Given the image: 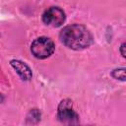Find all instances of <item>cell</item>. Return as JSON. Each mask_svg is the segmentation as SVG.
Masks as SVG:
<instances>
[{
	"mask_svg": "<svg viewBox=\"0 0 126 126\" xmlns=\"http://www.w3.org/2000/svg\"><path fill=\"white\" fill-rule=\"evenodd\" d=\"M55 44L52 39L46 36H39L35 38L31 45L32 55L37 59H45L53 54Z\"/></svg>",
	"mask_w": 126,
	"mask_h": 126,
	"instance_id": "7a4b0ae2",
	"label": "cell"
},
{
	"mask_svg": "<svg viewBox=\"0 0 126 126\" xmlns=\"http://www.w3.org/2000/svg\"><path fill=\"white\" fill-rule=\"evenodd\" d=\"M57 117L60 122L64 124H78L79 123V115L74 110L72 106V101L69 99H63L59 105L57 110Z\"/></svg>",
	"mask_w": 126,
	"mask_h": 126,
	"instance_id": "3957f363",
	"label": "cell"
},
{
	"mask_svg": "<svg viewBox=\"0 0 126 126\" xmlns=\"http://www.w3.org/2000/svg\"><path fill=\"white\" fill-rule=\"evenodd\" d=\"M120 53L121 55L126 59V42H123L120 45Z\"/></svg>",
	"mask_w": 126,
	"mask_h": 126,
	"instance_id": "52a82bcc",
	"label": "cell"
},
{
	"mask_svg": "<svg viewBox=\"0 0 126 126\" xmlns=\"http://www.w3.org/2000/svg\"><path fill=\"white\" fill-rule=\"evenodd\" d=\"M111 77L114 78L115 80L126 82V67L114 69V70L111 72Z\"/></svg>",
	"mask_w": 126,
	"mask_h": 126,
	"instance_id": "8992f818",
	"label": "cell"
},
{
	"mask_svg": "<svg viewBox=\"0 0 126 126\" xmlns=\"http://www.w3.org/2000/svg\"><path fill=\"white\" fill-rule=\"evenodd\" d=\"M59 37L64 45L74 50L85 49L93 43L91 32L85 26L79 24L63 28L59 33Z\"/></svg>",
	"mask_w": 126,
	"mask_h": 126,
	"instance_id": "6da1fadb",
	"label": "cell"
},
{
	"mask_svg": "<svg viewBox=\"0 0 126 126\" xmlns=\"http://www.w3.org/2000/svg\"><path fill=\"white\" fill-rule=\"evenodd\" d=\"M10 65L13 67V69L17 72V74L20 76V78L24 81H29L32 79V70L31 68L23 61L21 60H11L10 61Z\"/></svg>",
	"mask_w": 126,
	"mask_h": 126,
	"instance_id": "5b68a950",
	"label": "cell"
},
{
	"mask_svg": "<svg viewBox=\"0 0 126 126\" xmlns=\"http://www.w3.org/2000/svg\"><path fill=\"white\" fill-rule=\"evenodd\" d=\"M65 13L59 7H49L42 14V22L50 27H60L65 22Z\"/></svg>",
	"mask_w": 126,
	"mask_h": 126,
	"instance_id": "277c9868",
	"label": "cell"
}]
</instances>
